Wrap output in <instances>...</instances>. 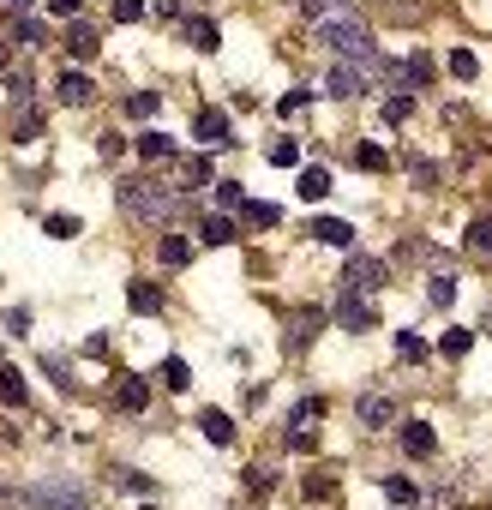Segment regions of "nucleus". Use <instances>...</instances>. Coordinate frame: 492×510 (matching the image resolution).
Listing matches in <instances>:
<instances>
[{"label":"nucleus","instance_id":"27","mask_svg":"<svg viewBox=\"0 0 492 510\" xmlns=\"http://www.w3.org/2000/svg\"><path fill=\"white\" fill-rule=\"evenodd\" d=\"M271 162H276V169H295V162H300V144H295V138H276V144H271Z\"/></svg>","mask_w":492,"mask_h":510},{"label":"nucleus","instance_id":"16","mask_svg":"<svg viewBox=\"0 0 492 510\" xmlns=\"http://www.w3.org/2000/svg\"><path fill=\"white\" fill-rule=\"evenodd\" d=\"M186 42H193V48H204V55H211V48H217V42H222L217 19H186Z\"/></svg>","mask_w":492,"mask_h":510},{"label":"nucleus","instance_id":"33","mask_svg":"<svg viewBox=\"0 0 492 510\" xmlns=\"http://www.w3.org/2000/svg\"><path fill=\"white\" fill-rule=\"evenodd\" d=\"M451 73H456V79H474V73H480V60H474L469 48H456V55H451Z\"/></svg>","mask_w":492,"mask_h":510},{"label":"nucleus","instance_id":"43","mask_svg":"<svg viewBox=\"0 0 492 510\" xmlns=\"http://www.w3.org/2000/svg\"><path fill=\"white\" fill-rule=\"evenodd\" d=\"M217 198H222V204H240L246 193H240V180H222V186H217Z\"/></svg>","mask_w":492,"mask_h":510},{"label":"nucleus","instance_id":"29","mask_svg":"<svg viewBox=\"0 0 492 510\" xmlns=\"http://www.w3.org/2000/svg\"><path fill=\"white\" fill-rule=\"evenodd\" d=\"M384 498H391V505H402V510H409V505H414V487H409V480H402V474H391V480H384Z\"/></svg>","mask_w":492,"mask_h":510},{"label":"nucleus","instance_id":"8","mask_svg":"<svg viewBox=\"0 0 492 510\" xmlns=\"http://www.w3.org/2000/svg\"><path fill=\"white\" fill-rule=\"evenodd\" d=\"M313 240H324V246H355V229L342 222V216H318L313 229H306Z\"/></svg>","mask_w":492,"mask_h":510},{"label":"nucleus","instance_id":"1","mask_svg":"<svg viewBox=\"0 0 492 510\" xmlns=\"http://www.w3.org/2000/svg\"><path fill=\"white\" fill-rule=\"evenodd\" d=\"M120 211L126 216H138V222H175V211H180V198L168 193V186H157V180H120Z\"/></svg>","mask_w":492,"mask_h":510},{"label":"nucleus","instance_id":"21","mask_svg":"<svg viewBox=\"0 0 492 510\" xmlns=\"http://www.w3.org/2000/svg\"><path fill=\"white\" fill-rule=\"evenodd\" d=\"M240 211H246L253 229H276V222H282V211H276V204H258V198H240Z\"/></svg>","mask_w":492,"mask_h":510},{"label":"nucleus","instance_id":"46","mask_svg":"<svg viewBox=\"0 0 492 510\" xmlns=\"http://www.w3.org/2000/svg\"><path fill=\"white\" fill-rule=\"evenodd\" d=\"M0 505H6V492H0Z\"/></svg>","mask_w":492,"mask_h":510},{"label":"nucleus","instance_id":"45","mask_svg":"<svg viewBox=\"0 0 492 510\" xmlns=\"http://www.w3.org/2000/svg\"><path fill=\"white\" fill-rule=\"evenodd\" d=\"M6 60H13V42H6V37H0V66H6Z\"/></svg>","mask_w":492,"mask_h":510},{"label":"nucleus","instance_id":"28","mask_svg":"<svg viewBox=\"0 0 492 510\" xmlns=\"http://www.w3.org/2000/svg\"><path fill=\"white\" fill-rule=\"evenodd\" d=\"M427 300H433V307H451V300H456V282H451V276H433V282H427Z\"/></svg>","mask_w":492,"mask_h":510},{"label":"nucleus","instance_id":"40","mask_svg":"<svg viewBox=\"0 0 492 510\" xmlns=\"http://www.w3.org/2000/svg\"><path fill=\"white\" fill-rule=\"evenodd\" d=\"M186 180H193V186H204V180H211V162L193 157V162H186Z\"/></svg>","mask_w":492,"mask_h":510},{"label":"nucleus","instance_id":"42","mask_svg":"<svg viewBox=\"0 0 492 510\" xmlns=\"http://www.w3.org/2000/svg\"><path fill=\"white\" fill-rule=\"evenodd\" d=\"M37 133H42V120H37V115H24V120H19V133H13V138H19V144H30Z\"/></svg>","mask_w":492,"mask_h":510},{"label":"nucleus","instance_id":"24","mask_svg":"<svg viewBox=\"0 0 492 510\" xmlns=\"http://www.w3.org/2000/svg\"><path fill=\"white\" fill-rule=\"evenodd\" d=\"M402 79H409L414 91H420V84H433V60H427V55H409V66H402Z\"/></svg>","mask_w":492,"mask_h":510},{"label":"nucleus","instance_id":"3","mask_svg":"<svg viewBox=\"0 0 492 510\" xmlns=\"http://www.w3.org/2000/svg\"><path fill=\"white\" fill-rule=\"evenodd\" d=\"M30 505H42V510H84L91 505V492H84L79 480H37V487H30Z\"/></svg>","mask_w":492,"mask_h":510},{"label":"nucleus","instance_id":"34","mask_svg":"<svg viewBox=\"0 0 492 510\" xmlns=\"http://www.w3.org/2000/svg\"><path fill=\"white\" fill-rule=\"evenodd\" d=\"M409 115H414V102H409V97H391V102H384V120H391V126H402Z\"/></svg>","mask_w":492,"mask_h":510},{"label":"nucleus","instance_id":"17","mask_svg":"<svg viewBox=\"0 0 492 510\" xmlns=\"http://www.w3.org/2000/svg\"><path fill=\"white\" fill-rule=\"evenodd\" d=\"M126 307H133V313H162V295L151 282H126Z\"/></svg>","mask_w":492,"mask_h":510},{"label":"nucleus","instance_id":"14","mask_svg":"<svg viewBox=\"0 0 492 510\" xmlns=\"http://www.w3.org/2000/svg\"><path fill=\"white\" fill-rule=\"evenodd\" d=\"M0 402H6V409H24V402H30V391H24V373L0 367Z\"/></svg>","mask_w":492,"mask_h":510},{"label":"nucleus","instance_id":"9","mask_svg":"<svg viewBox=\"0 0 492 510\" xmlns=\"http://www.w3.org/2000/svg\"><path fill=\"white\" fill-rule=\"evenodd\" d=\"M115 402H120L126 414H144V409H151V385H144V378H120Z\"/></svg>","mask_w":492,"mask_h":510},{"label":"nucleus","instance_id":"12","mask_svg":"<svg viewBox=\"0 0 492 510\" xmlns=\"http://www.w3.org/2000/svg\"><path fill=\"white\" fill-rule=\"evenodd\" d=\"M295 193L306 198V204H318V198L331 193V169H300V180H295Z\"/></svg>","mask_w":492,"mask_h":510},{"label":"nucleus","instance_id":"37","mask_svg":"<svg viewBox=\"0 0 492 510\" xmlns=\"http://www.w3.org/2000/svg\"><path fill=\"white\" fill-rule=\"evenodd\" d=\"M19 37L24 42H48V30H42V19H24V13H19Z\"/></svg>","mask_w":492,"mask_h":510},{"label":"nucleus","instance_id":"32","mask_svg":"<svg viewBox=\"0 0 492 510\" xmlns=\"http://www.w3.org/2000/svg\"><path fill=\"white\" fill-rule=\"evenodd\" d=\"M396 354H402V360H427V342H420L414 331H402L396 336Z\"/></svg>","mask_w":492,"mask_h":510},{"label":"nucleus","instance_id":"19","mask_svg":"<svg viewBox=\"0 0 492 510\" xmlns=\"http://www.w3.org/2000/svg\"><path fill=\"white\" fill-rule=\"evenodd\" d=\"M138 157H151V162L175 157V138H168V133H138Z\"/></svg>","mask_w":492,"mask_h":510},{"label":"nucleus","instance_id":"15","mask_svg":"<svg viewBox=\"0 0 492 510\" xmlns=\"http://www.w3.org/2000/svg\"><path fill=\"white\" fill-rule=\"evenodd\" d=\"M91 97H97V91H91L84 73H66V79H60V102H66V108H84Z\"/></svg>","mask_w":492,"mask_h":510},{"label":"nucleus","instance_id":"6","mask_svg":"<svg viewBox=\"0 0 492 510\" xmlns=\"http://www.w3.org/2000/svg\"><path fill=\"white\" fill-rule=\"evenodd\" d=\"M324 91H331V97H360V91H367V66H355V60H336L331 79H324Z\"/></svg>","mask_w":492,"mask_h":510},{"label":"nucleus","instance_id":"2","mask_svg":"<svg viewBox=\"0 0 492 510\" xmlns=\"http://www.w3.org/2000/svg\"><path fill=\"white\" fill-rule=\"evenodd\" d=\"M318 42L336 48L342 60L367 66V73L378 66V48H373V37H367V24H360V19H318Z\"/></svg>","mask_w":492,"mask_h":510},{"label":"nucleus","instance_id":"13","mask_svg":"<svg viewBox=\"0 0 492 510\" xmlns=\"http://www.w3.org/2000/svg\"><path fill=\"white\" fill-rule=\"evenodd\" d=\"M402 445H409V456H433L438 451V438H433L427 420H409V427H402Z\"/></svg>","mask_w":492,"mask_h":510},{"label":"nucleus","instance_id":"25","mask_svg":"<svg viewBox=\"0 0 492 510\" xmlns=\"http://www.w3.org/2000/svg\"><path fill=\"white\" fill-rule=\"evenodd\" d=\"M355 162L367 169V175H384V169H391V157H384L378 144H360V151H355Z\"/></svg>","mask_w":492,"mask_h":510},{"label":"nucleus","instance_id":"7","mask_svg":"<svg viewBox=\"0 0 492 510\" xmlns=\"http://www.w3.org/2000/svg\"><path fill=\"white\" fill-rule=\"evenodd\" d=\"M336 324H342V331H373V307H367L355 289H342V300H336Z\"/></svg>","mask_w":492,"mask_h":510},{"label":"nucleus","instance_id":"10","mask_svg":"<svg viewBox=\"0 0 492 510\" xmlns=\"http://www.w3.org/2000/svg\"><path fill=\"white\" fill-rule=\"evenodd\" d=\"M198 427H204L211 445H235V420H229L222 409H204V414H198Z\"/></svg>","mask_w":492,"mask_h":510},{"label":"nucleus","instance_id":"31","mask_svg":"<svg viewBox=\"0 0 492 510\" xmlns=\"http://www.w3.org/2000/svg\"><path fill=\"white\" fill-rule=\"evenodd\" d=\"M469 342H474V331H445L438 349H445V360H456V354H469Z\"/></svg>","mask_w":492,"mask_h":510},{"label":"nucleus","instance_id":"4","mask_svg":"<svg viewBox=\"0 0 492 510\" xmlns=\"http://www.w3.org/2000/svg\"><path fill=\"white\" fill-rule=\"evenodd\" d=\"M349 289H360V295H378L384 282H391V264L384 258H367V253H349V276H342Z\"/></svg>","mask_w":492,"mask_h":510},{"label":"nucleus","instance_id":"20","mask_svg":"<svg viewBox=\"0 0 492 510\" xmlns=\"http://www.w3.org/2000/svg\"><path fill=\"white\" fill-rule=\"evenodd\" d=\"M360 420H367V427H391L396 409L384 402V396H360Z\"/></svg>","mask_w":492,"mask_h":510},{"label":"nucleus","instance_id":"44","mask_svg":"<svg viewBox=\"0 0 492 510\" xmlns=\"http://www.w3.org/2000/svg\"><path fill=\"white\" fill-rule=\"evenodd\" d=\"M0 6H6V13H30L37 0H0Z\"/></svg>","mask_w":492,"mask_h":510},{"label":"nucleus","instance_id":"18","mask_svg":"<svg viewBox=\"0 0 492 510\" xmlns=\"http://www.w3.org/2000/svg\"><path fill=\"white\" fill-rule=\"evenodd\" d=\"M198 240H204V246H229V240H235V222H229V216H204Z\"/></svg>","mask_w":492,"mask_h":510},{"label":"nucleus","instance_id":"36","mask_svg":"<svg viewBox=\"0 0 492 510\" xmlns=\"http://www.w3.org/2000/svg\"><path fill=\"white\" fill-rule=\"evenodd\" d=\"M469 246H474V253H492V222H474V229H469Z\"/></svg>","mask_w":492,"mask_h":510},{"label":"nucleus","instance_id":"26","mask_svg":"<svg viewBox=\"0 0 492 510\" xmlns=\"http://www.w3.org/2000/svg\"><path fill=\"white\" fill-rule=\"evenodd\" d=\"M157 91H138V97H126V115H133V120H151V115H157Z\"/></svg>","mask_w":492,"mask_h":510},{"label":"nucleus","instance_id":"39","mask_svg":"<svg viewBox=\"0 0 492 510\" xmlns=\"http://www.w3.org/2000/svg\"><path fill=\"white\" fill-rule=\"evenodd\" d=\"M300 108H306V91H289V97L276 102V115H300Z\"/></svg>","mask_w":492,"mask_h":510},{"label":"nucleus","instance_id":"23","mask_svg":"<svg viewBox=\"0 0 492 510\" xmlns=\"http://www.w3.org/2000/svg\"><path fill=\"white\" fill-rule=\"evenodd\" d=\"M162 385H168V391H186V385H193V367H186V360H162Z\"/></svg>","mask_w":492,"mask_h":510},{"label":"nucleus","instance_id":"38","mask_svg":"<svg viewBox=\"0 0 492 510\" xmlns=\"http://www.w3.org/2000/svg\"><path fill=\"white\" fill-rule=\"evenodd\" d=\"M318 414H324V402H318V396H306V402L295 409V427H306V420H318Z\"/></svg>","mask_w":492,"mask_h":510},{"label":"nucleus","instance_id":"5","mask_svg":"<svg viewBox=\"0 0 492 510\" xmlns=\"http://www.w3.org/2000/svg\"><path fill=\"white\" fill-rule=\"evenodd\" d=\"M193 138L204 144V151H222V144H229V115H222V108H198Z\"/></svg>","mask_w":492,"mask_h":510},{"label":"nucleus","instance_id":"11","mask_svg":"<svg viewBox=\"0 0 492 510\" xmlns=\"http://www.w3.org/2000/svg\"><path fill=\"white\" fill-rule=\"evenodd\" d=\"M97 24H73V30H66V55H73V60H91V55H97Z\"/></svg>","mask_w":492,"mask_h":510},{"label":"nucleus","instance_id":"22","mask_svg":"<svg viewBox=\"0 0 492 510\" xmlns=\"http://www.w3.org/2000/svg\"><path fill=\"white\" fill-rule=\"evenodd\" d=\"M157 253H162V264H193V240L186 235H162Z\"/></svg>","mask_w":492,"mask_h":510},{"label":"nucleus","instance_id":"35","mask_svg":"<svg viewBox=\"0 0 492 510\" xmlns=\"http://www.w3.org/2000/svg\"><path fill=\"white\" fill-rule=\"evenodd\" d=\"M144 19V0H115V24H133Z\"/></svg>","mask_w":492,"mask_h":510},{"label":"nucleus","instance_id":"30","mask_svg":"<svg viewBox=\"0 0 492 510\" xmlns=\"http://www.w3.org/2000/svg\"><path fill=\"white\" fill-rule=\"evenodd\" d=\"M42 235H55V240H73V235H79V216H48V222H42Z\"/></svg>","mask_w":492,"mask_h":510},{"label":"nucleus","instance_id":"41","mask_svg":"<svg viewBox=\"0 0 492 510\" xmlns=\"http://www.w3.org/2000/svg\"><path fill=\"white\" fill-rule=\"evenodd\" d=\"M79 6H84V0H48V13H55V19H79Z\"/></svg>","mask_w":492,"mask_h":510}]
</instances>
